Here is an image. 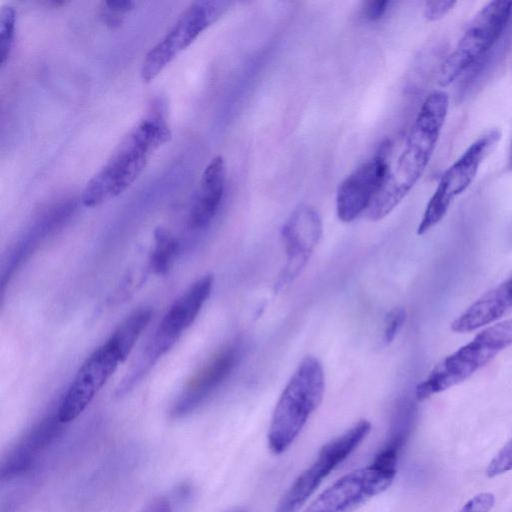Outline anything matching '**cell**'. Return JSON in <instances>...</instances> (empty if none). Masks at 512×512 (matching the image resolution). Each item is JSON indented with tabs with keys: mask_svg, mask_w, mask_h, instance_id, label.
Returning <instances> with one entry per match:
<instances>
[{
	"mask_svg": "<svg viewBox=\"0 0 512 512\" xmlns=\"http://www.w3.org/2000/svg\"><path fill=\"white\" fill-rule=\"evenodd\" d=\"M154 239L155 247L149 260V267L153 273L165 275L173 264L179 244L164 228L155 230Z\"/></svg>",
	"mask_w": 512,
	"mask_h": 512,
	"instance_id": "cell-20",
	"label": "cell"
},
{
	"mask_svg": "<svg viewBox=\"0 0 512 512\" xmlns=\"http://www.w3.org/2000/svg\"><path fill=\"white\" fill-rule=\"evenodd\" d=\"M511 344L512 318L485 328L430 371L416 386V399L426 400L464 382Z\"/></svg>",
	"mask_w": 512,
	"mask_h": 512,
	"instance_id": "cell-4",
	"label": "cell"
},
{
	"mask_svg": "<svg viewBox=\"0 0 512 512\" xmlns=\"http://www.w3.org/2000/svg\"><path fill=\"white\" fill-rule=\"evenodd\" d=\"M512 16V1H490L471 19L438 71V84L447 87L468 72L500 39Z\"/></svg>",
	"mask_w": 512,
	"mask_h": 512,
	"instance_id": "cell-5",
	"label": "cell"
},
{
	"mask_svg": "<svg viewBox=\"0 0 512 512\" xmlns=\"http://www.w3.org/2000/svg\"><path fill=\"white\" fill-rule=\"evenodd\" d=\"M135 2L131 0H110L101 3L100 16L110 26L119 25L123 15L131 11Z\"/></svg>",
	"mask_w": 512,
	"mask_h": 512,
	"instance_id": "cell-22",
	"label": "cell"
},
{
	"mask_svg": "<svg viewBox=\"0 0 512 512\" xmlns=\"http://www.w3.org/2000/svg\"><path fill=\"white\" fill-rule=\"evenodd\" d=\"M160 103L149 108L124 135L105 164L87 182L81 195L86 207H95L128 189L153 153L171 139V130Z\"/></svg>",
	"mask_w": 512,
	"mask_h": 512,
	"instance_id": "cell-2",
	"label": "cell"
},
{
	"mask_svg": "<svg viewBox=\"0 0 512 512\" xmlns=\"http://www.w3.org/2000/svg\"><path fill=\"white\" fill-rule=\"evenodd\" d=\"M512 470V439L492 458L486 468L489 478L499 476Z\"/></svg>",
	"mask_w": 512,
	"mask_h": 512,
	"instance_id": "cell-24",
	"label": "cell"
},
{
	"mask_svg": "<svg viewBox=\"0 0 512 512\" xmlns=\"http://www.w3.org/2000/svg\"><path fill=\"white\" fill-rule=\"evenodd\" d=\"M230 4L227 1L212 0L190 3L165 36L146 53L140 70L142 80H153L181 51L217 21Z\"/></svg>",
	"mask_w": 512,
	"mask_h": 512,
	"instance_id": "cell-7",
	"label": "cell"
},
{
	"mask_svg": "<svg viewBox=\"0 0 512 512\" xmlns=\"http://www.w3.org/2000/svg\"><path fill=\"white\" fill-rule=\"evenodd\" d=\"M414 420V405L407 400L399 401L392 415L388 438L376 454L371 465L383 470L397 472V463L410 437Z\"/></svg>",
	"mask_w": 512,
	"mask_h": 512,
	"instance_id": "cell-18",
	"label": "cell"
},
{
	"mask_svg": "<svg viewBox=\"0 0 512 512\" xmlns=\"http://www.w3.org/2000/svg\"><path fill=\"white\" fill-rule=\"evenodd\" d=\"M392 152L393 143L386 140L370 160L340 183L336 196L339 220L349 223L367 211L385 179Z\"/></svg>",
	"mask_w": 512,
	"mask_h": 512,
	"instance_id": "cell-10",
	"label": "cell"
},
{
	"mask_svg": "<svg viewBox=\"0 0 512 512\" xmlns=\"http://www.w3.org/2000/svg\"><path fill=\"white\" fill-rule=\"evenodd\" d=\"M495 497L490 492H482L469 499L458 512H490Z\"/></svg>",
	"mask_w": 512,
	"mask_h": 512,
	"instance_id": "cell-25",
	"label": "cell"
},
{
	"mask_svg": "<svg viewBox=\"0 0 512 512\" xmlns=\"http://www.w3.org/2000/svg\"><path fill=\"white\" fill-rule=\"evenodd\" d=\"M241 355V347L237 343L229 344L217 352L189 380L177 400L174 402L171 415L183 417L199 407L231 374Z\"/></svg>",
	"mask_w": 512,
	"mask_h": 512,
	"instance_id": "cell-14",
	"label": "cell"
},
{
	"mask_svg": "<svg viewBox=\"0 0 512 512\" xmlns=\"http://www.w3.org/2000/svg\"><path fill=\"white\" fill-rule=\"evenodd\" d=\"M225 163L215 156L206 165L190 208L188 225L191 229L207 226L214 218L224 194Z\"/></svg>",
	"mask_w": 512,
	"mask_h": 512,
	"instance_id": "cell-17",
	"label": "cell"
},
{
	"mask_svg": "<svg viewBox=\"0 0 512 512\" xmlns=\"http://www.w3.org/2000/svg\"><path fill=\"white\" fill-rule=\"evenodd\" d=\"M213 281L212 275H205L171 305L143 351L147 359L156 363L191 326L210 296Z\"/></svg>",
	"mask_w": 512,
	"mask_h": 512,
	"instance_id": "cell-13",
	"label": "cell"
},
{
	"mask_svg": "<svg viewBox=\"0 0 512 512\" xmlns=\"http://www.w3.org/2000/svg\"><path fill=\"white\" fill-rule=\"evenodd\" d=\"M63 425L55 414L44 418L27 431L2 462L1 479H10L26 472L59 437Z\"/></svg>",
	"mask_w": 512,
	"mask_h": 512,
	"instance_id": "cell-15",
	"label": "cell"
},
{
	"mask_svg": "<svg viewBox=\"0 0 512 512\" xmlns=\"http://www.w3.org/2000/svg\"><path fill=\"white\" fill-rule=\"evenodd\" d=\"M371 423L362 419L324 444L314 462L291 484L277 503L275 512H298L321 482L363 442Z\"/></svg>",
	"mask_w": 512,
	"mask_h": 512,
	"instance_id": "cell-8",
	"label": "cell"
},
{
	"mask_svg": "<svg viewBox=\"0 0 512 512\" xmlns=\"http://www.w3.org/2000/svg\"><path fill=\"white\" fill-rule=\"evenodd\" d=\"M151 317L152 311L150 309H139L132 313L109 337L108 341L117 350L122 361H124L131 352Z\"/></svg>",
	"mask_w": 512,
	"mask_h": 512,
	"instance_id": "cell-19",
	"label": "cell"
},
{
	"mask_svg": "<svg viewBox=\"0 0 512 512\" xmlns=\"http://www.w3.org/2000/svg\"><path fill=\"white\" fill-rule=\"evenodd\" d=\"M405 319L406 311L402 307H395L386 314L384 320V330L381 339L383 347H386L393 342L401 327L403 326Z\"/></svg>",
	"mask_w": 512,
	"mask_h": 512,
	"instance_id": "cell-23",
	"label": "cell"
},
{
	"mask_svg": "<svg viewBox=\"0 0 512 512\" xmlns=\"http://www.w3.org/2000/svg\"><path fill=\"white\" fill-rule=\"evenodd\" d=\"M325 375L322 364L306 356L293 373L275 406L267 434L270 451L285 452L322 402Z\"/></svg>",
	"mask_w": 512,
	"mask_h": 512,
	"instance_id": "cell-3",
	"label": "cell"
},
{
	"mask_svg": "<svg viewBox=\"0 0 512 512\" xmlns=\"http://www.w3.org/2000/svg\"><path fill=\"white\" fill-rule=\"evenodd\" d=\"M512 311V278L487 291L451 324L456 333H468L496 321Z\"/></svg>",
	"mask_w": 512,
	"mask_h": 512,
	"instance_id": "cell-16",
	"label": "cell"
},
{
	"mask_svg": "<svg viewBox=\"0 0 512 512\" xmlns=\"http://www.w3.org/2000/svg\"><path fill=\"white\" fill-rule=\"evenodd\" d=\"M390 2L386 0H375L364 3L362 15L365 19L375 21L380 19L388 9Z\"/></svg>",
	"mask_w": 512,
	"mask_h": 512,
	"instance_id": "cell-27",
	"label": "cell"
},
{
	"mask_svg": "<svg viewBox=\"0 0 512 512\" xmlns=\"http://www.w3.org/2000/svg\"><path fill=\"white\" fill-rule=\"evenodd\" d=\"M396 473L373 465L353 470L325 489L304 512H354L386 491Z\"/></svg>",
	"mask_w": 512,
	"mask_h": 512,
	"instance_id": "cell-9",
	"label": "cell"
},
{
	"mask_svg": "<svg viewBox=\"0 0 512 512\" xmlns=\"http://www.w3.org/2000/svg\"><path fill=\"white\" fill-rule=\"evenodd\" d=\"M144 512H172L170 503L165 498H158L152 501Z\"/></svg>",
	"mask_w": 512,
	"mask_h": 512,
	"instance_id": "cell-28",
	"label": "cell"
},
{
	"mask_svg": "<svg viewBox=\"0 0 512 512\" xmlns=\"http://www.w3.org/2000/svg\"><path fill=\"white\" fill-rule=\"evenodd\" d=\"M232 512H246L244 510H235V511H232Z\"/></svg>",
	"mask_w": 512,
	"mask_h": 512,
	"instance_id": "cell-30",
	"label": "cell"
},
{
	"mask_svg": "<svg viewBox=\"0 0 512 512\" xmlns=\"http://www.w3.org/2000/svg\"><path fill=\"white\" fill-rule=\"evenodd\" d=\"M122 362L108 340L96 349L82 364L62 398L56 413L58 419L66 424L77 418Z\"/></svg>",
	"mask_w": 512,
	"mask_h": 512,
	"instance_id": "cell-11",
	"label": "cell"
},
{
	"mask_svg": "<svg viewBox=\"0 0 512 512\" xmlns=\"http://www.w3.org/2000/svg\"><path fill=\"white\" fill-rule=\"evenodd\" d=\"M501 132L491 129L475 141L443 172L430 197L417 234L423 235L435 227L446 215L452 202L474 181L481 164L498 144Z\"/></svg>",
	"mask_w": 512,
	"mask_h": 512,
	"instance_id": "cell-6",
	"label": "cell"
},
{
	"mask_svg": "<svg viewBox=\"0 0 512 512\" xmlns=\"http://www.w3.org/2000/svg\"><path fill=\"white\" fill-rule=\"evenodd\" d=\"M16 12L11 5H5L0 11V58L1 67L9 60L15 36Z\"/></svg>",
	"mask_w": 512,
	"mask_h": 512,
	"instance_id": "cell-21",
	"label": "cell"
},
{
	"mask_svg": "<svg viewBox=\"0 0 512 512\" xmlns=\"http://www.w3.org/2000/svg\"><path fill=\"white\" fill-rule=\"evenodd\" d=\"M456 1H427L424 5L423 16L428 21H438L448 14L456 5Z\"/></svg>",
	"mask_w": 512,
	"mask_h": 512,
	"instance_id": "cell-26",
	"label": "cell"
},
{
	"mask_svg": "<svg viewBox=\"0 0 512 512\" xmlns=\"http://www.w3.org/2000/svg\"><path fill=\"white\" fill-rule=\"evenodd\" d=\"M510 163H511V167H512V149H511Z\"/></svg>",
	"mask_w": 512,
	"mask_h": 512,
	"instance_id": "cell-29",
	"label": "cell"
},
{
	"mask_svg": "<svg viewBox=\"0 0 512 512\" xmlns=\"http://www.w3.org/2000/svg\"><path fill=\"white\" fill-rule=\"evenodd\" d=\"M318 211L308 205L296 208L282 227L286 263L275 282L277 292L287 288L299 276L322 236Z\"/></svg>",
	"mask_w": 512,
	"mask_h": 512,
	"instance_id": "cell-12",
	"label": "cell"
},
{
	"mask_svg": "<svg viewBox=\"0 0 512 512\" xmlns=\"http://www.w3.org/2000/svg\"><path fill=\"white\" fill-rule=\"evenodd\" d=\"M449 97L433 91L424 100L395 163L389 161L381 188L367 209L370 220L387 216L423 175L446 121Z\"/></svg>",
	"mask_w": 512,
	"mask_h": 512,
	"instance_id": "cell-1",
	"label": "cell"
}]
</instances>
